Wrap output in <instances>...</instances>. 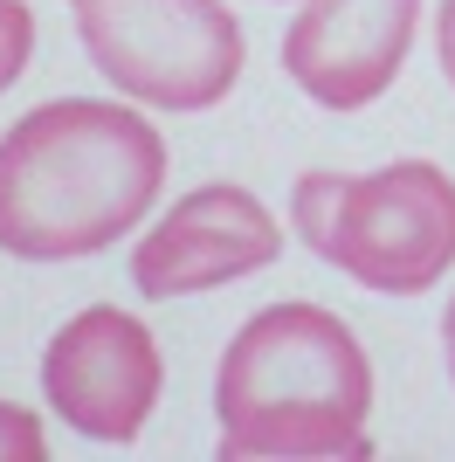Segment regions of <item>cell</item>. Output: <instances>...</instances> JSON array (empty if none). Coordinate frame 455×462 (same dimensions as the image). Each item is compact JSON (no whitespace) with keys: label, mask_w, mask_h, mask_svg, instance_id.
<instances>
[{"label":"cell","mask_w":455,"mask_h":462,"mask_svg":"<svg viewBox=\"0 0 455 462\" xmlns=\"http://www.w3.org/2000/svg\"><path fill=\"white\" fill-rule=\"evenodd\" d=\"M166 187V138L104 97H56L0 138V249L76 263L125 242Z\"/></svg>","instance_id":"cell-1"},{"label":"cell","mask_w":455,"mask_h":462,"mask_svg":"<svg viewBox=\"0 0 455 462\" xmlns=\"http://www.w3.org/2000/svg\"><path fill=\"white\" fill-rule=\"evenodd\" d=\"M366 414H373V366L345 318L318 304H269L228 338L214 373V421L228 462L373 456Z\"/></svg>","instance_id":"cell-2"},{"label":"cell","mask_w":455,"mask_h":462,"mask_svg":"<svg viewBox=\"0 0 455 462\" xmlns=\"http://www.w3.org/2000/svg\"><path fill=\"white\" fill-rule=\"evenodd\" d=\"M290 228L324 270L379 297H421L455 263V180L435 159H394L379 173H303Z\"/></svg>","instance_id":"cell-3"},{"label":"cell","mask_w":455,"mask_h":462,"mask_svg":"<svg viewBox=\"0 0 455 462\" xmlns=\"http://www.w3.org/2000/svg\"><path fill=\"white\" fill-rule=\"evenodd\" d=\"M97 77L152 111H214L242 83V21L228 0H70Z\"/></svg>","instance_id":"cell-4"},{"label":"cell","mask_w":455,"mask_h":462,"mask_svg":"<svg viewBox=\"0 0 455 462\" xmlns=\"http://www.w3.org/2000/svg\"><path fill=\"white\" fill-rule=\"evenodd\" d=\"M159 386H166V366L152 331L117 304L76 310L42 352V393L83 442H138L159 407Z\"/></svg>","instance_id":"cell-5"},{"label":"cell","mask_w":455,"mask_h":462,"mask_svg":"<svg viewBox=\"0 0 455 462\" xmlns=\"http://www.w3.org/2000/svg\"><path fill=\"white\" fill-rule=\"evenodd\" d=\"M283 255V228L276 214L255 200L248 187H193L187 200H172V214H159L145 228V242L132 249V283L138 297H200L214 283L255 276Z\"/></svg>","instance_id":"cell-6"},{"label":"cell","mask_w":455,"mask_h":462,"mask_svg":"<svg viewBox=\"0 0 455 462\" xmlns=\"http://www.w3.org/2000/svg\"><path fill=\"white\" fill-rule=\"evenodd\" d=\"M421 0H303L283 28V69L324 111H366L414 49Z\"/></svg>","instance_id":"cell-7"},{"label":"cell","mask_w":455,"mask_h":462,"mask_svg":"<svg viewBox=\"0 0 455 462\" xmlns=\"http://www.w3.org/2000/svg\"><path fill=\"white\" fill-rule=\"evenodd\" d=\"M28 56H35V14H28V0H0V90L21 83Z\"/></svg>","instance_id":"cell-8"},{"label":"cell","mask_w":455,"mask_h":462,"mask_svg":"<svg viewBox=\"0 0 455 462\" xmlns=\"http://www.w3.org/2000/svg\"><path fill=\"white\" fill-rule=\"evenodd\" d=\"M49 456V435H42V421L28 414V407L0 401V462H42Z\"/></svg>","instance_id":"cell-9"},{"label":"cell","mask_w":455,"mask_h":462,"mask_svg":"<svg viewBox=\"0 0 455 462\" xmlns=\"http://www.w3.org/2000/svg\"><path fill=\"white\" fill-rule=\"evenodd\" d=\"M435 56H441V77L455 83V0H441L435 14Z\"/></svg>","instance_id":"cell-10"},{"label":"cell","mask_w":455,"mask_h":462,"mask_svg":"<svg viewBox=\"0 0 455 462\" xmlns=\"http://www.w3.org/2000/svg\"><path fill=\"white\" fill-rule=\"evenodd\" d=\"M441 346H449V373H455V297H449V318H441Z\"/></svg>","instance_id":"cell-11"}]
</instances>
